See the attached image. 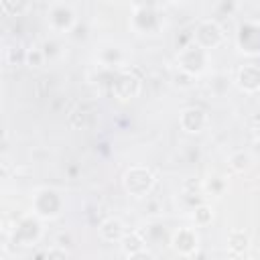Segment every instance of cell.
I'll return each instance as SVG.
<instances>
[{
	"mask_svg": "<svg viewBox=\"0 0 260 260\" xmlns=\"http://www.w3.org/2000/svg\"><path fill=\"white\" fill-rule=\"evenodd\" d=\"M108 89H110V93L116 100L130 102V100L140 95V91H142V77H140V73L136 69L120 67V69L114 71Z\"/></svg>",
	"mask_w": 260,
	"mask_h": 260,
	"instance_id": "1",
	"label": "cell"
},
{
	"mask_svg": "<svg viewBox=\"0 0 260 260\" xmlns=\"http://www.w3.org/2000/svg\"><path fill=\"white\" fill-rule=\"evenodd\" d=\"M154 185H156V177H154V173H152L148 167H144V165H134V167L126 169L124 175H122V187H124V191H126L130 197H134V199H144V197H148V195L152 193Z\"/></svg>",
	"mask_w": 260,
	"mask_h": 260,
	"instance_id": "2",
	"label": "cell"
},
{
	"mask_svg": "<svg viewBox=\"0 0 260 260\" xmlns=\"http://www.w3.org/2000/svg\"><path fill=\"white\" fill-rule=\"evenodd\" d=\"M32 213L41 219H55L63 211V197L53 187H43L32 195Z\"/></svg>",
	"mask_w": 260,
	"mask_h": 260,
	"instance_id": "3",
	"label": "cell"
},
{
	"mask_svg": "<svg viewBox=\"0 0 260 260\" xmlns=\"http://www.w3.org/2000/svg\"><path fill=\"white\" fill-rule=\"evenodd\" d=\"M41 236H43V223L41 217L32 211L28 215H22L10 230V242L18 246H32L41 240Z\"/></svg>",
	"mask_w": 260,
	"mask_h": 260,
	"instance_id": "4",
	"label": "cell"
},
{
	"mask_svg": "<svg viewBox=\"0 0 260 260\" xmlns=\"http://www.w3.org/2000/svg\"><path fill=\"white\" fill-rule=\"evenodd\" d=\"M207 65H209V51L203 49L201 45H197L195 41L191 45H187L185 49L177 51V67H181L183 71H187L195 77L205 73Z\"/></svg>",
	"mask_w": 260,
	"mask_h": 260,
	"instance_id": "5",
	"label": "cell"
},
{
	"mask_svg": "<svg viewBox=\"0 0 260 260\" xmlns=\"http://www.w3.org/2000/svg\"><path fill=\"white\" fill-rule=\"evenodd\" d=\"M236 47L246 57H260V20H244L238 26Z\"/></svg>",
	"mask_w": 260,
	"mask_h": 260,
	"instance_id": "6",
	"label": "cell"
},
{
	"mask_svg": "<svg viewBox=\"0 0 260 260\" xmlns=\"http://www.w3.org/2000/svg\"><path fill=\"white\" fill-rule=\"evenodd\" d=\"M193 41L201 45L203 49H215L223 43V28L215 18H205L199 20L193 26Z\"/></svg>",
	"mask_w": 260,
	"mask_h": 260,
	"instance_id": "7",
	"label": "cell"
},
{
	"mask_svg": "<svg viewBox=\"0 0 260 260\" xmlns=\"http://www.w3.org/2000/svg\"><path fill=\"white\" fill-rule=\"evenodd\" d=\"M130 24L140 35H154L162 26V16L154 6H134Z\"/></svg>",
	"mask_w": 260,
	"mask_h": 260,
	"instance_id": "8",
	"label": "cell"
},
{
	"mask_svg": "<svg viewBox=\"0 0 260 260\" xmlns=\"http://www.w3.org/2000/svg\"><path fill=\"white\" fill-rule=\"evenodd\" d=\"M47 22L55 32H69L77 24V16L69 4L59 2L47 10Z\"/></svg>",
	"mask_w": 260,
	"mask_h": 260,
	"instance_id": "9",
	"label": "cell"
},
{
	"mask_svg": "<svg viewBox=\"0 0 260 260\" xmlns=\"http://www.w3.org/2000/svg\"><path fill=\"white\" fill-rule=\"evenodd\" d=\"M171 248L179 256H195L199 250V234L195 228H179L171 234Z\"/></svg>",
	"mask_w": 260,
	"mask_h": 260,
	"instance_id": "10",
	"label": "cell"
},
{
	"mask_svg": "<svg viewBox=\"0 0 260 260\" xmlns=\"http://www.w3.org/2000/svg\"><path fill=\"white\" fill-rule=\"evenodd\" d=\"M209 118H207V112L199 106H187L181 114H179V126L183 132L187 134H199L205 130Z\"/></svg>",
	"mask_w": 260,
	"mask_h": 260,
	"instance_id": "11",
	"label": "cell"
},
{
	"mask_svg": "<svg viewBox=\"0 0 260 260\" xmlns=\"http://www.w3.org/2000/svg\"><path fill=\"white\" fill-rule=\"evenodd\" d=\"M236 85L246 93L260 91V65H256V63L242 65L236 73Z\"/></svg>",
	"mask_w": 260,
	"mask_h": 260,
	"instance_id": "12",
	"label": "cell"
},
{
	"mask_svg": "<svg viewBox=\"0 0 260 260\" xmlns=\"http://www.w3.org/2000/svg\"><path fill=\"white\" fill-rule=\"evenodd\" d=\"M146 238L144 234H140L138 230H132V232H126L124 238L120 240V248L124 252V256L128 258H142V256H150L146 252Z\"/></svg>",
	"mask_w": 260,
	"mask_h": 260,
	"instance_id": "13",
	"label": "cell"
},
{
	"mask_svg": "<svg viewBox=\"0 0 260 260\" xmlns=\"http://www.w3.org/2000/svg\"><path fill=\"white\" fill-rule=\"evenodd\" d=\"M98 232H100V238H102L104 242L120 244V240H122L124 234H126V225H124V221H122L120 217L110 215V217H106V219L100 221Z\"/></svg>",
	"mask_w": 260,
	"mask_h": 260,
	"instance_id": "14",
	"label": "cell"
},
{
	"mask_svg": "<svg viewBox=\"0 0 260 260\" xmlns=\"http://www.w3.org/2000/svg\"><path fill=\"white\" fill-rule=\"evenodd\" d=\"M93 114H95V110H93V106H91L89 102H79V104H75V106L71 108V112H69V116H67L69 126L81 130V128H85V126L91 124Z\"/></svg>",
	"mask_w": 260,
	"mask_h": 260,
	"instance_id": "15",
	"label": "cell"
},
{
	"mask_svg": "<svg viewBox=\"0 0 260 260\" xmlns=\"http://www.w3.org/2000/svg\"><path fill=\"white\" fill-rule=\"evenodd\" d=\"M252 246V240L248 236V232L244 230H232L228 234V250L232 256H244Z\"/></svg>",
	"mask_w": 260,
	"mask_h": 260,
	"instance_id": "16",
	"label": "cell"
},
{
	"mask_svg": "<svg viewBox=\"0 0 260 260\" xmlns=\"http://www.w3.org/2000/svg\"><path fill=\"white\" fill-rule=\"evenodd\" d=\"M98 61L106 69H120L124 65V53L118 47H106L98 53Z\"/></svg>",
	"mask_w": 260,
	"mask_h": 260,
	"instance_id": "17",
	"label": "cell"
},
{
	"mask_svg": "<svg viewBox=\"0 0 260 260\" xmlns=\"http://www.w3.org/2000/svg\"><path fill=\"white\" fill-rule=\"evenodd\" d=\"M183 199L191 205V209H193L195 205L203 203V199H205L203 185H201L199 181H195V179H187V181L183 183Z\"/></svg>",
	"mask_w": 260,
	"mask_h": 260,
	"instance_id": "18",
	"label": "cell"
},
{
	"mask_svg": "<svg viewBox=\"0 0 260 260\" xmlns=\"http://www.w3.org/2000/svg\"><path fill=\"white\" fill-rule=\"evenodd\" d=\"M228 162H230V169H232L234 173L242 175V173H248V171L252 169V165H254V156H252L250 150H236V152L230 156Z\"/></svg>",
	"mask_w": 260,
	"mask_h": 260,
	"instance_id": "19",
	"label": "cell"
},
{
	"mask_svg": "<svg viewBox=\"0 0 260 260\" xmlns=\"http://www.w3.org/2000/svg\"><path fill=\"white\" fill-rule=\"evenodd\" d=\"M201 185H203L205 197H221L228 189V181L223 177H217V175L207 177L205 181H201Z\"/></svg>",
	"mask_w": 260,
	"mask_h": 260,
	"instance_id": "20",
	"label": "cell"
},
{
	"mask_svg": "<svg viewBox=\"0 0 260 260\" xmlns=\"http://www.w3.org/2000/svg\"><path fill=\"white\" fill-rule=\"evenodd\" d=\"M191 219H193V223L197 228H205V225H209L213 221V209L203 201V203H199V205H195L191 209Z\"/></svg>",
	"mask_w": 260,
	"mask_h": 260,
	"instance_id": "21",
	"label": "cell"
},
{
	"mask_svg": "<svg viewBox=\"0 0 260 260\" xmlns=\"http://www.w3.org/2000/svg\"><path fill=\"white\" fill-rule=\"evenodd\" d=\"M6 16H22L30 8V0H0Z\"/></svg>",
	"mask_w": 260,
	"mask_h": 260,
	"instance_id": "22",
	"label": "cell"
},
{
	"mask_svg": "<svg viewBox=\"0 0 260 260\" xmlns=\"http://www.w3.org/2000/svg\"><path fill=\"white\" fill-rule=\"evenodd\" d=\"M24 59H26V49L20 43H12L4 49V61L8 65H20L24 63Z\"/></svg>",
	"mask_w": 260,
	"mask_h": 260,
	"instance_id": "23",
	"label": "cell"
},
{
	"mask_svg": "<svg viewBox=\"0 0 260 260\" xmlns=\"http://www.w3.org/2000/svg\"><path fill=\"white\" fill-rule=\"evenodd\" d=\"M45 61H47V57H45L41 45H30V47H26V59H24V65H28V67H41Z\"/></svg>",
	"mask_w": 260,
	"mask_h": 260,
	"instance_id": "24",
	"label": "cell"
},
{
	"mask_svg": "<svg viewBox=\"0 0 260 260\" xmlns=\"http://www.w3.org/2000/svg\"><path fill=\"white\" fill-rule=\"evenodd\" d=\"M228 87H230V79H228L225 73H215V75H211V79H209V89H211L213 95H223V93L228 91Z\"/></svg>",
	"mask_w": 260,
	"mask_h": 260,
	"instance_id": "25",
	"label": "cell"
},
{
	"mask_svg": "<svg viewBox=\"0 0 260 260\" xmlns=\"http://www.w3.org/2000/svg\"><path fill=\"white\" fill-rule=\"evenodd\" d=\"M41 49H43V53H45L47 61H55V59H59V57H61V53H63V49H61L59 41H55V39H45V41L41 43Z\"/></svg>",
	"mask_w": 260,
	"mask_h": 260,
	"instance_id": "26",
	"label": "cell"
},
{
	"mask_svg": "<svg viewBox=\"0 0 260 260\" xmlns=\"http://www.w3.org/2000/svg\"><path fill=\"white\" fill-rule=\"evenodd\" d=\"M171 81H173V85L179 87V89H189V87L193 85V81H195V75H191V73L183 71L181 67H177V71L173 73Z\"/></svg>",
	"mask_w": 260,
	"mask_h": 260,
	"instance_id": "27",
	"label": "cell"
},
{
	"mask_svg": "<svg viewBox=\"0 0 260 260\" xmlns=\"http://www.w3.org/2000/svg\"><path fill=\"white\" fill-rule=\"evenodd\" d=\"M144 238H146V242H162L165 240V228L158 223H150L144 232Z\"/></svg>",
	"mask_w": 260,
	"mask_h": 260,
	"instance_id": "28",
	"label": "cell"
},
{
	"mask_svg": "<svg viewBox=\"0 0 260 260\" xmlns=\"http://www.w3.org/2000/svg\"><path fill=\"white\" fill-rule=\"evenodd\" d=\"M236 10H238L236 0H219V4H217V14L219 16H234Z\"/></svg>",
	"mask_w": 260,
	"mask_h": 260,
	"instance_id": "29",
	"label": "cell"
},
{
	"mask_svg": "<svg viewBox=\"0 0 260 260\" xmlns=\"http://www.w3.org/2000/svg\"><path fill=\"white\" fill-rule=\"evenodd\" d=\"M191 43H193V28H191V30L185 28V30H181V35L175 37V49H177V51L185 49V47L191 45Z\"/></svg>",
	"mask_w": 260,
	"mask_h": 260,
	"instance_id": "30",
	"label": "cell"
},
{
	"mask_svg": "<svg viewBox=\"0 0 260 260\" xmlns=\"http://www.w3.org/2000/svg\"><path fill=\"white\" fill-rule=\"evenodd\" d=\"M41 256H47V258H67L69 256V250H65V246H55V248H49L47 252H43Z\"/></svg>",
	"mask_w": 260,
	"mask_h": 260,
	"instance_id": "31",
	"label": "cell"
},
{
	"mask_svg": "<svg viewBox=\"0 0 260 260\" xmlns=\"http://www.w3.org/2000/svg\"><path fill=\"white\" fill-rule=\"evenodd\" d=\"M162 211V207H160V203H158V199H154V197H146V213H150V215H156V213H160Z\"/></svg>",
	"mask_w": 260,
	"mask_h": 260,
	"instance_id": "32",
	"label": "cell"
},
{
	"mask_svg": "<svg viewBox=\"0 0 260 260\" xmlns=\"http://www.w3.org/2000/svg\"><path fill=\"white\" fill-rule=\"evenodd\" d=\"M85 30H87V28H85V24H81V22H77V24H75V26H73V28H71V30H69L67 35H69L71 39H75V41H79V39H85V35H87Z\"/></svg>",
	"mask_w": 260,
	"mask_h": 260,
	"instance_id": "33",
	"label": "cell"
},
{
	"mask_svg": "<svg viewBox=\"0 0 260 260\" xmlns=\"http://www.w3.org/2000/svg\"><path fill=\"white\" fill-rule=\"evenodd\" d=\"M252 156H254V160L258 158L260 160V138H254V144H252Z\"/></svg>",
	"mask_w": 260,
	"mask_h": 260,
	"instance_id": "34",
	"label": "cell"
},
{
	"mask_svg": "<svg viewBox=\"0 0 260 260\" xmlns=\"http://www.w3.org/2000/svg\"><path fill=\"white\" fill-rule=\"evenodd\" d=\"M47 8H51V6H55V4H59V2H63V0H41Z\"/></svg>",
	"mask_w": 260,
	"mask_h": 260,
	"instance_id": "35",
	"label": "cell"
},
{
	"mask_svg": "<svg viewBox=\"0 0 260 260\" xmlns=\"http://www.w3.org/2000/svg\"><path fill=\"white\" fill-rule=\"evenodd\" d=\"M254 136H256V138H260V122H256V124H254Z\"/></svg>",
	"mask_w": 260,
	"mask_h": 260,
	"instance_id": "36",
	"label": "cell"
},
{
	"mask_svg": "<svg viewBox=\"0 0 260 260\" xmlns=\"http://www.w3.org/2000/svg\"><path fill=\"white\" fill-rule=\"evenodd\" d=\"M167 2H171V4H181L183 0H167Z\"/></svg>",
	"mask_w": 260,
	"mask_h": 260,
	"instance_id": "37",
	"label": "cell"
}]
</instances>
